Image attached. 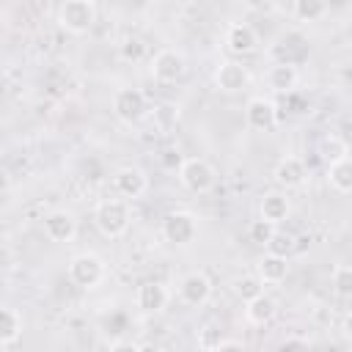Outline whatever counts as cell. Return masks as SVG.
<instances>
[{"instance_id": "1", "label": "cell", "mask_w": 352, "mask_h": 352, "mask_svg": "<svg viewBox=\"0 0 352 352\" xmlns=\"http://www.w3.org/2000/svg\"><path fill=\"white\" fill-rule=\"evenodd\" d=\"M94 223L99 228L102 236L107 239H118L129 231V223H132V214H129V206L124 198H104L96 204L94 209Z\"/></svg>"}, {"instance_id": "2", "label": "cell", "mask_w": 352, "mask_h": 352, "mask_svg": "<svg viewBox=\"0 0 352 352\" xmlns=\"http://www.w3.org/2000/svg\"><path fill=\"white\" fill-rule=\"evenodd\" d=\"M55 19L66 33L82 36L96 25V3L94 0H66L58 6Z\"/></svg>"}, {"instance_id": "3", "label": "cell", "mask_w": 352, "mask_h": 352, "mask_svg": "<svg viewBox=\"0 0 352 352\" xmlns=\"http://www.w3.org/2000/svg\"><path fill=\"white\" fill-rule=\"evenodd\" d=\"M148 69H151V77H154L157 82L173 85V82H179V80L187 74V58H184V52H179V50H173V47H165V50L154 52Z\"/></svg>"}, {"instance_id": "4", "label": "cell", "mask_w": 352, "mask_h": 352, "mask_svg": "<svg viewBox=\"0 0 352 352\" xmlns=\"http://www.w3.org/2000/svg\"><path fill=\"white\" fill-rule=\"evenodd\" d=\"M214 179H217L214 168L206 160H201V157H187L179 165V182L190 192H198V195L201 192H209L214 187Z\"/></svg>"}, {"instance_id": "5", "label": "cell", "mask_w": 352, "mask_h": 352, "mask_svg": "<svg viewBox=\"0 0 352 352\" xmlns=\"http://www.w3.org/2000/svg\"><path fill=\"white\" fill-rule=\"evenodd\" d=\"M104 278V261L96 253H77L69 261V280L80 289H96Z\"/></svg>"}, {"instance_id": "6", "label": "cell", "mask_w": 352, "mask_h": 352, "mask_svg": "<svg viewBox=\"0 0 352 352\" xmlns=\"http://www.w3.org/2000/svg\"><path fill=\"white\" fill-rule=\"evenodd\" d=\"M113 113L118 121L124 124H138L146 113H148V102L146 94L138 88H118L113 94Z\"/></svg>"}, {"instance_id": "7", "label": "cell", "mask_w": 352, "mask_h": 352, "mask_svg": "<svg viewBox=\"0 0 352 352\" xmlns=\"http://www.w3.org/2000/svg\"><path fill=\"white\" fill-rule=\"evenodd\" d=\"M162 236L173 245H190L198 236V220L190 212H168L162 220Z\"/></svg>"}, {"instance_id": "8", "label": "cell", "mask_w": 352, "mask_h": 352, "mask_svg": "<svg viewBox=\"0 0 352 352\" xmlns=\"http://www.w3.org/2000/svg\"><path fill=\"white\" fill-rule=\"evenodd\" d=\"M272 176H275V182H278L283 190H297V187H302L305 179H308V165H305L302 157L289 154V157H280V160H278Z\"/></svg>"}, {"instance_id": "9", "label": "cell", "mask_w": 352, "mask_h": 352, "mask_svg": "<svg viewBox=\"0 0 352 352\" xmlns=\"http://www.w3.org/2000/svg\"><path fill=\"white\" fill-rule=\"evenodd\" d=\"M44 234L50 242H58V245H66L77 236V217L66 209H55L44 217Z\"/></svg>"}, {"instance_id": "10", "label": "cell", "mask_w": 352, "mask_h": 352, "mask_svg": "<svg viewBox=\"0 0 352 352\" xmlns=\"http://www.w3.org/2000/svg\"><path fill=\"white\" fill-rule=\"evenodd\" d=\"M248 82H250V72H248V66H242V60H223L214 69V85H217V91L236 94Z\"/></svg>"}, {"instance_id": "11", "label": "cell", "mask_w": 352, "mask_h": 352, "mask_svg": "<svg viewBox=\"0 0 352 352\" xmlns=\"http://www.w3.org/2000/svg\"><path fill=\"white\" fill-rule=\"evenodd\" d=\"M113 187L121 198H140L148 190V176L135 165H124L113 173Z\"/></svg>"}, {"instance_id": "12", "label": "cell", "mask_w": 352, "mask_h": 352, "mask_svg": "<svg viewBox=\"0 0 352 352\" xmlns=\"http://www.w3.org/2000/svg\"><path fill=\"white\" fill-rule=\"evenodd\" d=\"M245 124L250 129H258V132H267L278 124V107L275 102L264 99V96H253L245 107Z\"/></svg>"}, {"instance_id": "13", "label": "cell", "mask_w": 352, "mask_h": 352, "mask_svg": "<svg viewBox=\"0 0 352 352\" xmlns=\"http://www.w3.org/2000/svg\"><path fill=\"white\" fill-rule=\"evenodd\" d=\"M258 33L253 25L248 22H231L228 30H226V47L234 52V55H250L258 50Z\"/></svg>"}, {"instance_id": "14", "label": "cell", "mask_w": 352, "mask_h": 352, "mask_svg": "<svg viewBox=\"0 0 352 352\" xmlns=\"http://www.w3.org/2000/svg\"><path fill=\"white\" fill-rule=\"evenodd\" d=\"M209 297H212V280H209L204 272H190V275L182 278V283H179V300H182L184 305L198 308V305H204Z\"/></svg>"}, {"instance_id": "15", "label": "cell", "mask_w": 352, "mask_h": 352, "mask_svg": "<svg viewBox=\"0 0 352 352\" xmlns=\"http://www.w3.org/2000/svg\"><path fill=\"white\" fill-rule=\"evenodd\" d=\"M135 300H138V308L143 314H160V311H165V305L170 300V292L160 280H146V283L138 286V297Z\"/></svg>"}, {"instance_id": "16", "label": "cell", "mask_w": 352, "mask_h": 352, "mask_svg": "<svg viewBox=\"0 0 352 352\" xmlns=\"http://www.w3.org/2000/svg\"><path fill=\"white\" fill-rule=\"evenodd\" d=\"M286 275H289V258H283V256H272V253H264L261 258H258V264H256V278H258V283L264 286V283H283L286 280Z\"/></svg>"}, {"instance_id": "17", "label": "cell", "mask_w": 352, "mask_h": 352, "mask_svg": "<svg viewBox=\"0 0 352 352\" xmlns=\"http://www.w3.org/2000/svg\"><path fill=\"white\" fill-rule=\"evenodd\" d=\"M275 314H278V302H275L270 294H264V292L245 302V319H248L250 324H256V327L270 324V322L275 319Z\"/></svg>"}, {"instance_id": "18", "label": "cell", "mask_w": 352, "mask_h": 352, "mask_svg": "<svg viewBox=\"0 0 352 352\" xmlns=\"http://www.w3.org/2000/svg\"><path fill=\"white\" fill-rule=\"evenodd\" d=\"M297 66L292 60H278L275 66H270L267 72V85L275 94H292V88L297 85Z\"/></svg>"}, {"instance_id": "19", "label": "cell", "mask_w": 352, "mask_h": 352, "mask_svg": "<svg viewBox=\"0 0 352 352\" xmlns=\"http://www.w3.org/2000/svg\"><path fill=\"white\" fill-rule=\"evenodd\" d=\"M258 214H261V220H267L272 226L283 223L289 217V198L283 192H264L258 201Z\"/></svg>"}, {"instance_id": "20", "label": "cell", "mask_w": 352, "mask_h": 352, "mask_svg": "<svg viewBox=\"0 0 352 352\" xmlns=\"http://www.w3.org/2000/svg\"><path fill=\"white\" fill-rule=\"evenodd\" d=\"M327 182L341 195H346L352 190V162H349V157H341V160L327 165Z\"/></svg>"}, {"instance_id": "21", "label": "cell", "mask_w": 352, "mask_h": 352, "mask_svg": "<svg viewBox=\"0 0 352 352\" xmlns=\"http://www.w3.org/2000/svg\"><path fill=\"white\" fill-rule=\"evenodd\" d=\"M289 11L297 22H319L322 16L330 14V6L324 0H294Z\"/></svg>"}, {"instance_id": "22", "label": "cell", "mask_w": 352, "mask_h": 352, "mask_svg": "<svg viewBox=\"0 0 352 352\" xmlns=\"http://www.w3.org/2000/svg\"><path fill=\"white\" fill-rule=\"evenodd\" d=\"M19 336H22V316L14 308L0 305V344H14Z\"/></svg>"}, {"instance_id": "23", "label": "cell", "mask_w": 352, "mask_h": 352, "mask_svg": "<svg viewBox=\"0 0 352 352\" xmlns=\"http://www.w3.org/2000/svg\"><path fill=\"white\" fill-rule=\"evenodd\" d=\"M195 341H198V349L201 352H214L223 344V327L217 322H206V324L198 327Z\"/></svg>"}, {"instance_id": "24", "label": "cell", "mask_w": 352, "mask_h": 352, "mask_svg": "<svg viewBox=\"0 0 352 352\" xmlns=\"http://www.w3.org/2000/svg\"><path fill=\"white\" fill-rule=\"evenodd\" d=\"M118 58L126 63H140L146 58V41L140 36H126L118 44Z\"/></svg>"}, {"instance_id": "25", "label": "cell", "mask_w": 352, "mask_h": 352, "mask_svg": "<svg viewBox=\"0 0 352 352\" xmlns=\"http://www.w3.org/2000/svg\"><path fill=\"white\" fill-rule=\"evenodd\" d=\"M176 121H179V104L162 102V104L154 107V126H157V129L168 132L170 126H176Z\"/></svg>"}, {"instance_id": "26", "label": "cell", "mask_w": 352, "mask_h": 352, "mask_svg": "<svg viewBox=\"0 0 352 352\" xmlns=\"http://www.w3.org/2000/svg\"><path fill=\"white\" fill-rule=\"evenodd\" d=\"M264 248H267V253H272V256H283V258H289V253L297 248V239H294V234L275 231L272 239H270Z\"/></svg>"}, {"instance_id": "27", "label": "cell", "mask_w": 352, "mask_h": 352, "mask_svg": "<svg viewBox=\"0 0 352 352\" xmlns=\"http://www.w3.org/2000/svg\"><path fill=\"white\" fill-rule=\"evenodd\" d=\"M330 280H333V289H336L338 297H349L352 294V267L349 264H336Z\"/></svg>"}, {"instance_id": "28", "label": "cell", "mask_w": 352, "mask_h": 352, "mask_svg": "<svg viewBox=\"0 0 352 352\" xmlns=\"http://www.w3.org/2000/svg\"><path fill=\"white\" fill-rule=\"evenodd\" d=\"M264 289H261V283H258V278L256 275H242V278H236L234 280V294L236 297H242L245 302L248 300H253L256 294H261Z\"/></svg>"}, {"instance_id": "29", "label": "cell", "mask_w": 352, "mask_h": 352, "mask_svg": "<svg viewBox=\"0 0 352 352\" xmlns=\"http://www.w3.org/2000/svg\"><path fill=\"white\" fill-rule=\"evenodd\" d=\"M278 228L272 226V223H267V220H253L250 226H248V236H250V242H256V245H267L270 239H272V234H275Z\"/></svg>"}, {"instance_id": "30", "label": "cell", "mask_w": 352, "mask_h": 352, "mask_svg": "<svg viewBox=\"0 0 352 352\" xmlns=\"http://www.w3.org/2000/svg\"><path fill=\"white\" fill-rule=\"evenodd\" d=\"M324 157L330 160V162H336V160H341V157H349V151H346V143L344 140H338L336 135H330L327 140H324Z\"/></svg>"}, {"instance_id": "31", "label": "cell", "mask_w": 352, "mask_h": 352, "mask_svg": "<svg viewBox=\"0 0 352 352\" xmlns=\"http://www.w3.org/2000/svg\"><path fill=\"white\" fill-rule=\"evenodd\" d=\"M278 352H308V344H305L302 338H289V341L280 344Z\"/></svg>"}, {"instance_id": "32", "label": "cell", "mask_w": 352, "mask_h": 352, "mask_svg": "<svg viewBox=\"0 0 352 352\" xmlns=\"http://www.w3.org/2000/svg\"><path fill=\"white\" fill-rule=\"evenodd\" d=\"M214 352H248V346L242 341H236V338H223V344Z\"/></svg>"}, {"instance_id": "33", "label": "cell", "mask_w": 352, "mask_h": 352, "mask_svg": "<svg viewBox=\"0 0 352 352\" xmlns=\"http://www.w3.org/2000/svg\"><path fill=\"white\" fill-rule=\"evenodd\" d=\"M162 165H165V168H179V165H182V160H179V151H173V148L162 151Z\"/></svg>"}, {"instance_id": "34", "label": "cell", "mask_w": 352, "mask_h": 352, "mask_svg": "<svg viewBox=\"0 0 352 352\" xmlns=\"http://www.w3.org/2000/svg\"><path fill=\"white\" fill-rule=\"evenodd\" d=\"M110 352H138V344H132V341H116V344H110Z\"/></svg>"}, {"instance_id": "35", "label": "cell", "mask_w": 352, "mask_h": 352, "mask_svg": "<svg viewBox=\"0 0 352 352\" xmlns=\"http://www.w3.org/2000/svg\"><path fill=\"white\" fill-rule=\"evenodd\" d=\"M138 352H162V346H160V344L146 341V344H138Z\"/></svg>"}, {"instance_id": "36", "label": "cell", "mask_w": 352, "mask_h": 352, "mask_svg": "<svg viewBox=\"0 0 352 352\" xmlns=\"http://www.w3.org/2000/svg\"><path fill=\"white\" fill-rule=\"evenodd\" d=\"M8 184H11V176H8V170H6V168H0V192H6V190H8Z\"/></svg>"}]
</instances>
